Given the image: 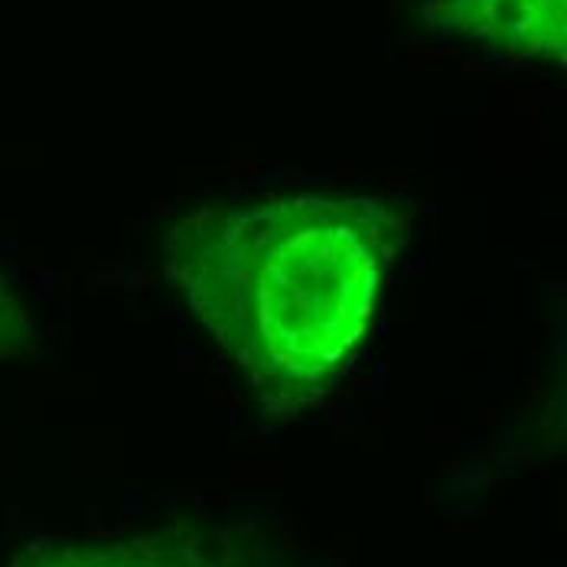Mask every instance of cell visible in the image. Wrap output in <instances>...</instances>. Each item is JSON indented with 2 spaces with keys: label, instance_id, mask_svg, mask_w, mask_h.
<instances>
[{
  "label": "cell",
  "instance_id": "6da1fadb",
  "mask_svg": "<svg viewBox=\"0 0 567 567\" xmlns=\"http://www.w3.org/2000/svg\"><path fill=\"white\" fill-rule=\"evenodd\" d=\"M404 219L365 196L206 206L167 235V275L261 389L313 392L362 346Z\"/></svg>",
  "mask_w": 567,
  "mask_h": 567
},
{
  "label": "cell",
  "instance_id": "7a4b0ae2",
  "mask_svg": "<svg viewBox=\"0 0 567 567\" xmlns=\"http://www.w3.org/2000/svg\"><path fill=\"white\" fill-rule=\"evenodd\" d=\"M447 27L503 59H565V0H454Z\"/></svg>",
  "mask_w": 567,
  "mask_h": 567
},
{
  "label": "cell",
  "instance_id": "3957f363",
  "mask_svg": "<svg viewBox=\"0 0 567 567\" xmlns=\"http://www.w3.org/2000/svg\"><path fill=\"white\" fill-rule=\"evenodd\" d=\"M23 567H171L164 565V555L144 548V545H69L53 548L43 555H33Z\"/></svg>",
  "mask_w": 567,
  "mask_h": 567
}]
</instances>
